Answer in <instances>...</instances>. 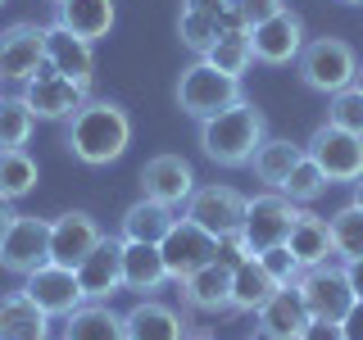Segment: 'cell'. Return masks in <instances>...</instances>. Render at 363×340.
Listing matches in <instances>:
<instances>
[{"mask_svg": "<svg viewBox=\"0 0 363 340\" xmlns=\"http://www.w3.org/2000/svg\"><path fill=\"white\" fill-rule=\"evenodd\" d=\"M132 145V118L118 100H96L91 96L73 118L64 123V150L86 168H105Z\"/></svg>", "mask_w": 363, "mask_h": 340, "instance_id": "1", "label": "cell"}, {"mask_svg": "<svg viewBox=\"0 0 363 340\" xmlns=\"http://www.w3.org/2000/svg\"><path fill=\"white\" fill-rule=\"evenodd\" d=\"M264 136H268V118L250 100H236L232 109L200 123V150L204 159H213L223 168H245L250 154L264 145Z\"/></svg>", "mask_w": 363, "mask_h": 340, "instance_id": "2", "label": "cell"}, {"mask_svg": "<svg viewBox=\"0 0 363 340\" xmlns=\"http://www.w3.org/2000/svg\"><path fill=\"white\" fill-rule=\"evenodd\" d=\"M236 100H245L241 77L218 73L209 60H196V64L182 68V77H177V109L186 113V118L204 123V118H213V113L232 109Z\"/></svg>", "mask_w": 363, "mask_h": 340, "instance_id": "3", "label": "cell"}, {"mask_svg": "<svg viewBox=\"0 0 363 340\" xmlns=\"http://www.w3.org/2000/svg\"><path fill=\"white\" fill-rule=\"evenodd\" d=\"M295 68H300V82L309 91L336 96V91H345L350 82H354L359 55H354V45L340 41V37H318V41H304Z\"/></svg>", "mask_w": 363, "mask_h": 340, "instance_id": "4", "label": "cell"}, {"mask_svg": "<svg viewBox=\"0 0 363 340\" xmlns=\"http://www.w3.org/2000/svg\"><path fill=\"white\" fill-rule=\"evenodd\" d=\"M23 105H28L37 118H50V123H68L77 109L91 100V82H77V77H64L55 73L50 64H41L37 73L23 82Z\"/></svg>", "mask_w": 363, "mask_h": 340, "instance_id": "5", "label": "cell"}, {"mask_svg": "<svg viewBox=\"0 0 363 340\" xmlns=\"http://www.w3.org/2000/svg\"><path fill=\"white\" fill-rule=\"evenodd\" d=\"M232 32H250L241 14H236V0H182V14H177V37L191 55L209 50L218 37H232Z\"/></svg>", "mask_w": 363, "mask_h": 340, "instance_id": "6", "label": "cell"}, {"mask_svg": "<svg viewBox=\"0 0 363 340\" xmlns=\"http://www.w3.org/2000/svg\"><path fill=\"white\" fill-rule=\"evenodd\" d=\"M300 213L304 209L295 200H286L281 191H264V196L245 200V222H241L245 245L255 249V254H264L272 245H286V236H291V227H295Z\"/></svg>", "mask_w": 363, "mask_h": 340, "instance_id": "7", "label": "cell"}, {"mask_svg": "<svg viewBox=\"0 0 363 340\" xmlns=\"http://www.w3.org/2000/svg\"><path fill=\"white\" fill-rule=\"evenodd\" d=\"M295 286L304 295L309 317H323V322H340V317L350 313V304H354L345 264H336V259H327V264H318V268H304Z\"/></svg>", "mask_w": 363, "mask_h": 340, "instance_id": "8", "label": "cell"}, {"mask_svg": "<svg viewBox=\"0 0 363 340\" xmlns=\"http://www.w3.org/2000/svg\"><path fill=\"white\" fill-rule=\"evenodd\" d=\"M182 218H191L196 227H204L209 236H232V232H241V222H245V196L236 186H196L191 191V200L182 204Z\"/></svg>", "mask_w": 363, "mask_h": 340, "instance_id": "9", "label": "cell"}, {"mask_svg": "<svg viewBox=\"0 0 363 340\" xmlns=\"http://www.w3.org/2000/svg\"><path fill=\"white\" fill-rule=\"evenodd\" d=\"M41 264H50V218H37V213H18L14 227L0 241V268L14 272V277H28Z\"/></svg>", "mask_w": 363, "mask_h": 340, "instance_id": "10", "label": "cell"}, {"mask_svg": "<svg viewBox=\"0 0 363 340\" xmlns=\"http://www.w3.org/2000/svg\"><path fill=\"white\" fill-rule=\"evenodd\" d=\"M159 254H164L168 281H182V277H191V272H200L204 264L218 259V236H209L191 218H177L168 227V236L159 241Z\"/></svg>", "mask_w": 363, "mask_h": 340, "instance_id": "11", "label": "cell"}, {"mask_svg": "<svg viewBox=\"0 0 363 340\" xmlns=\"http://www.w3.org/2000/svg\"><path fill=\"white\" fill-rule=\"evenodd\" d=\"M304 154L327 173V181H359L363 177V136L345 132V128L323 123V128L309 136Z\"/></svg>", "mask_w": 363, "mask_h": 340, "instance_id": "12", "label": "cell"}, {"mask_svg": "<svg viewBox=\"0 0 363 340\" xmlns=\"http://www.w3.org/2000/svg\"><path fill=\"white\" fill-rule=\"evenodd\" d=\"M23 295L50 317H68L77 304H86L82 286H77V272L60 268V264H41L37 272H28V277H23Z\"/></svg>", "mask_w": 363, "mask_h": 340, "instance_id": "13", "label": "cell"}, {"mask_svg": "<svg viewBox=\"0 0 363 340\" xmlns=\"http://www.w3.org/2000/svg\"><path fill=\"white\" fill-rule=\"evenodd\" d=\"M250 45H255L259 64L286 68V64L300 60V50H304V18L295 14V9H281V14H272L268 23L250 28Z\"/></svg>", "mask_w": 363, "mask_h": 340, "instance_id": "14", "label": "cell"}, {"mask_svg": "<svg viewBox=\"0 0 363 340\" xmlns=\"http://www.w3.org/2000/svg\"><path fill=\"white\" fill-rule=\"evenodd\" d=\"M45 64V23H9L0 32V77L28 82Z\"/></svg>", "mask_w": 363, "mask_h": 340, "instance_id": "15", "label": "cell"}, {"mask_svg": "<svg viewBox=\"0 0 363 340\" xmlns=\"http://www.w3.org/2000/svg\"><path fill=\"white\" fill-rule=\"evenodd\" d=\"M73 272H77V286H82L86 300L109 304L123 290V236H100V245Z\"/></svg>", "mask_w": 363, "mask_h": 340, "instance_id": "16", "label": "cell"}, {"mask_svg": "<svg viewBox=\"0 0 363 340\" xmlns=\"http://www.w3.org/2000/svg\"><path fill=\"white\" fill-rule=\"evenodd\" d=\"M100 222L86 209H68L60 218H50V264L60 268H77L91 249L100 245Z\"/></svg>", "mask_w": 363, "mask_h": 340, "instance_id": "17", "label": "cell"}, {"mask_svg": "<svg viewBox=\"0 0 363 340\" xmlns=\"http://www.w3.org/2000/svg\"><path fill=\"white\" fill-rule=\"evenodd\" d=\"M191 191H196V168H191L182 154H155V159H145V168H141V196L168 204V209H182V204L191 200Z\"/></svg>", "mask_w": 363, "mask_h": 340, "instance_id": "18", "label": "cell"}, {"mask_svg": "<svg viewBox=\"0 0 363 340\" xmlns=\"http://www.w3.org/2000/svg\"><path fill=\"white\" fill-rule=\"evenodd\" d=\"M186 317H182L173 304L155 300V295H141L128 313H123V336L128 340H186Z\"/></svg>", "mask_w": 363, "mask_h": 340, "instance_id": "19", "label": "cell"}, {"mask_svg": "<svg viewBox=\"0 0 363 340\" xmlns=\"http://www.w3.org/2000/svg\"><path fill=\"white\" fill-rule=\"evenodd\" d=\"M177 286H182L186 309H196V313H232V268H227L223 259H213V264H204L200 272L182 277Z\"/></svg>", "mask_w": 363, "mask_h": 340, "instance_id": "20", "label": "cell"}, {"mask_svg": "<svg viewBox=\"0 0 363 340\" xmlns=\"http://www.w3.org/2000/svg\"><path fill=\"white\" fill-rule=\"evenodd\" d=\"M45 64L64 77H77V82L96 77V50H91V41L64 32L60 23H45Z\"/></svg>", "mask_w": 363, "mask_h": 340, "instance_id": "21", "label": "cell"}, {"mask_svg": "<svg viewBox=\"0 0 363 340\" xmlns=\"http://www.w3.org/2000/svg\"><path fill=\"white\" fill-rule=\"evenodd\" d=\"M113 18H118L113 0H55V23L64 32H73V37L91 41V45L100 37H109Z\"/></svg>", "mask_w": 363, "mask_h": 340, "instance_id": "22", "label": "cell"}, {"mask_svg": "<svg viewBox=\"0 0 363 340\" xmlns=\"http://www.w3.org/2000/svg\"><path fill=\"white\" fill-rule=\"evenodd\" d=\"M255 317H259V332L268 340H295L304 332V322H309V309H304L300 286H281Z\"/></svg>", "mask_w": 363, "mask_h": 340, "instance_id": "23", "label": "cell"}, {"mask_svg": "<svg viewBox=\"0 0 363 340\" xmlns=\"http://www.w3.org/2000/svg\"><path fill=\"white\" fill-rule=\"evenodd\" d=\"M164 281H168V268H164L159 245L123 241V290L155 295V290H164Z\"/></svg>", "mask_w": 363, "mask_h": 340, "instance_id": "24", "label": "cell"}, {"mask_svg": "<svg viewBox=\"0 0 363 340\" xmlns=\"http://www.w3.org/2000/svg\"><path fill=\"white\" fill-rule=\"evenodd\" d=\"M0 340H50V313H41L23 290L0 300Z\"/></svg>", "mask_w": 363, "mask_h": 340, "instance_id": "25", "label": "cell"}, {"mask_svg": "<svg viewBox=\"0 0 363 340\" xmlns=\"http://www.w3.org/2000/svg\"><path fill=\"white\" fill-rule=\"evenodd\" d=\"M60 340H128L123 336V313H113L109 304H100V300H86L64 317Z\"/></svg>", "mask_w": 363, "mask_h": 340, "instance_id": "26", "label": "cell"}, {"mask_svg": "<svg viewBox=\"0 0 363 340\" xmlns=\"http://www.w3.org/2000/svg\"><path fill=\"white\" fill-rule=\"evenodd\" d=\"M286 249L295 254L300 268H318V264H327V259H336L327 218H318V213H300L295 227H291V236H286Z\"/></svg>", "mask_w": 363, "mask_h": 340, "instance_id": "27", "label": "cell"}, {"mask_svg": "<svg viewBox=\"0 0 363 340\" xmlns=\"http://www.w3.org/2000/svg\"><path fill=\"white\" fill-rule=\"evenodd\" d=\"M304 159V145L286 141V136H264V145H259L255 154H250L245 168H255V177L264 181L268 191H281V181L291 177V168Z\"/></svg>", "mask_w": 363, "mask_h": 340, "instance_id": "28", "label": "cell"}, {"mask_svg": "<svg viewBox=\"0 0 363 340\" xmlns=\"http://www.w3.org/2000/svg\"><path fill=\"white\" fill-rule=\"evenodd\" d=\"M277 290L281 286L268 277V268L259 264V254L232 268V313H259Z\"/></svg>", "mask_w": 363, "mask_h": 340, "instance_id": "29", "label": "cell"}, {"mask_svg": "<svg viewBox=\"0 0 363 340\" xmlns=\"http://www.w3.org/2000/svg\"><path fill=\"white\" fill-rule=\"evenodd\" d=\"M173 222H177V209H168V204H159L150 196H141L136 204H128V213H123V241L159 245Z\"/></svg>", "mask_w": 363, "mask_h": 340, "instance_id": "30", "label": "cell"}, {"mask_svg": "<svg viewBox=\"0 0 363 340\" xmlns=\"http://www.w3.org/2000/svg\"><path fill=\"white\" fill-rule=\"evenodd\" d=\"M41 181V168L28 150H0V200H23Z\"/></svg>", "mask_w": 363, "mask_h": 340, "instance_id": "31", "label": "cell"}, {"mask_svg": "<svg viewBox=\"0 0 363 340\" xmlns=\"http://www.w3.org/2000/svg\"><path fill=\"white\" fill-rule=\"evenodd\" d=\"M327 227H332V249L340 264H350V259H363V209L359 204H345V209H336L332 218H327Z\"/></svg>", "mask_w": 363, "mask_h": 340, "instance_id": "32", "label": "cell"}, {"mask_svg": "<svg viewBox=\"0 0 363 340\" xmlns=\"http://www.w3.org/2000/svg\"><path fill=\"white\" fill-rule=\"evenodd\" d=\"M37 113L23 105V96H0V150H23L32 141Z\"/></svg>", "mask_w": 363, "mask_h": 340, "instance_id": "33", "label": "cell"}, {"mask_svg": "<svg viewBox=\"0 0 363 340\" xmlns=\"http://www.w3.org/2000/svg\"><path fill=\"white\" fill-rule=\"evenodd\" d=\"M200 60H209L218 73H232V77H245L250 64H255V45H250V32H232V37H218L209 45V50L200 55Z\"/></svg>", "mask_w": 363, "mask_h": 340, "instance_id": "34", "label": "cell"}, {"mask_svg": "<svg viewBox=\"0 0 363 340\" xmlns=\"http://www.w3.org/2000/svg\"><path fill=\"white\" fill-rule=\"evenodd\" d=\"M327 186H332V181H327V173H323V168L313 164L309 154H304L300 164L291 168V177L281 181V196H286V200H295V204H313V200L323 196Z\"/></svg>", "mask_w": 363, "mask_h": 340, "instance_id": "35", "label": "cell"}, {"mask_svg": "<svg viewBox=\"0 0 363 340\" xmlns=\"http://www.w3.org/2000/svg\"><path fill=\"white\" fill-rule=\"evenodd\" d=\"M327 123H332V128L354 132V136H363V91H354V86L336 91L332 105H327Z\"/></svg>", "mask_w": 363, "mask_h": 340, "instance_id": "36", "label": "cell"}, {"mask_svg": "<svg viewBox=\"0 0 363 340\" xmlns=\"http://www.w3.org/2000/svg\"><path fill=\"white\" fill-rule=\"evenodd\" d=\"M259 264L268 268V277L277 281V286H295V281H300V264H295V254L286 245H272V249H264V254H259Z\"/></svg>", "mask_w": 363, "mask_h": 340, "instance_id": "37", "label": "cell"}, {"mask_svg": "<svg viewBox=\"0 0 363 340\" xmlns=\"http://www.w3.org/2000/svg\"><path fill=\"white\" fill-rule=\"evenodd\" d=\"M281 9H286V0H236V14H241L245 28H259V23H268Z\"/></svg>", "mask_w": 363, "mask_h": 340, "instance_id": "38", "label": "cell"}, {"mask_svg": "<svg viewBox=\"0 0 363 340\" xmlns=\"http://www.w3.org/2000/svg\"><path fill=\"white\" fill-rule=\"evenodd\" d=\"M295 340H345V332H340V322H323V317H309L304 322V332Z\"/></svg>", "mask_w": 363, "mask_h": 340, "instance_id": "39", "label": "cell"}, {"mask_svg": "<svg viewBox=\"0 0 363 340\" xmlns=\"http://www.w3.org/2000/svg\"><path fill=\"white\" fill-rule=\"evenodd\" d=\"M340 332H345V340H363V300L350 304V313L340 317Z\"/></svg>", "mask_w": 363, "mask_h": 340, "instance_id": "40", "label": "cell"}, {"mask_svg": "<svg viewBox=\"0 0 363 340\" xmlns=\"http://www.w3.org/2000/svg\"><path fill=\"white\" fill-rule=\"evenodd\" d=\"M345 277H350V290H354V300H363V259H350V264H345Z\"/></svg>", "mask_w": 363, "mask_h": 340, "instance_id": "41", "label": "cell"}, {"mask_svg": "<svg viewBox=\"0 0 363 340\" xmlns=\"http://www.w3.org/2000/svg\"><path fill=\"white\" fill-rule=\"evenodd\" d=\"M14 218H18L14 200H0V241H5V232H9V227H14Z\"/></svg>", "mask_w": 363, "mask_h": 340, "instance_id": "42", "label": "cell"}, {"mask_svg": "<svg viewBox=\"0 0 363 340\" xmlns=\"http://www.w3.org/2000/svg\"><path fill=\"white\" fill-rule=\"evenodd\" d=\"M350 186H354V196H350V204H359V209H363V177H359V181H350Z\"/></svg>", "mask_w": 363, "mask_h": 340, "instance_id": "43", "label": "cell"}, {"mask_svg": "<svg viewBox=\"0 0 363 340\" xmlns=\"http://www.w3.org/2000/svg\"><path fill=\"white\" fill-rule=\"evenodd\" d=\"M354 91H363V64H359V73H354V82H350Z\"/></svg>", "mask_w": 363, "mask_h": 340, "instance_id": "44", "label": "cell"}, {"mask_svg": "<svg viewBox=\"0 0 363 340\" xmlns=\"http://www.w3.org/2000/svg\"><path fill=\"white\" fill-rule=\"evenodd\" d=\"M186 340H213L209 332H186Z\"/></svg>", "mask_w": 363, "mask_h": 340, "instance_id": "45", "label": "cell"}, {"mask_svg": "<svg viewBox=\"0 0 363 340\" xmlns=\"http://www.w3.org/2000/svg\"><path fill=\"white\" fill-rule=\"evenodd\" d=\"M250 340H268V336H264V332H255V336H250Z\"/></svg>", "mask_w": 363, "mask_h": 340, "instance_id": "46", "label": "cell"}, {"mask_svg": "<svg viewBox=\"0 0 363 340\" xmlns=\"http://www.w3.org/2000/svg\"><path fill=\"white\" fill-rule=\"evenodd\" d=\"M340 5H363V0H340Z\"/></svg>", "mask_w": 363, "mask_h": 340, "instance_id": "47", "label": "cell"}, {"mask_svg": "<svg viewBox=\"0 0 363 340\" xmlns=\"http://www.w3.org/2000/svg\"><path fill=\"white\" fill-rule=\"evenodd\" d=\"M0 5H5V0H0Z\"/></svg>", "mask_w": 363, "mask_h": 340, "instance_id": "48", "label": "cell"}, {"mask_svg": "<svg viewBox=\"0 0 363 340\" xmlns=\"http://www.w3.org/2000/svg\"><path fill=\"white\" fill-rule=\"evenodd\" d=\"M0 82H5V77H0Z\"/></svg>", "mask_w": 363, "mask_h": 340, "instance_id": "49", "label": "cell"}, {"mask_svg": "<svg viewBox=\"0 0 363 340\" xmlns=\"http://www.w3.org/2000/svg\"><path fill=\"white\" fill-rule=\"evenodd\" d=\"M50 5H55V0H50Z\"/></svg>", "mask_w": 363, "mask_h": 340, "instance_id": "50", "label": "cell"}]
</instances>
